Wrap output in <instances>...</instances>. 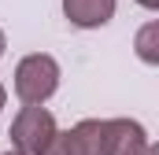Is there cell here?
Masks as SVG:
<instances>
[{
	"instance_id": "7a4b0ae2",
	"label": "cell",
	"mask_w": 159,
	"mask_h": 155,
	"mask_svg": "<svg viewBox=\"0 0 159 155\" xmlns=\"http://www.w3.org/2000/svg\"><path fill=\"white\" fill-rule=\"evenodd\" d=\"M44 155H111V137H107V118H85L74 129L52 137Z\"/></svg>"
},
{
	"instance_id": "8992f818",
	"label": "cell",
	"mask_w": 159,
	"mask_h": 155,
	"mask_svg": "<svg viewBox=\"0 0 159 155\" xmlns=\"http://www.w3.org/2000/svg\"><path fill=\"white\" fill-rule=\"evenodd\" d=\"M137 55H141L148 67L159 63V22L141 26V33H137Z\"/></svg>"
},
{
	"instance_id": "9c48e42d",
	"label": "cell",
	"mask_w": 159,
	"mask_h": 155,
	"mask_svg": "<svg viewBox=\"0 0 159 155\" xmlns=\"http://www.w3.org/2000/svg\"><path fill=\"white\" fill-rule=\"evenodd\" d=\"M4 48H7V41H4V30H0V55H4Z\"/></svg>"
},
{
	"instance_id": "8fae6325",
	"label": "cell",
	"mask_w": 159,
	"mask_h": 155,
	"mask_svg": "<svg viewBox=\"0 0 159 155\" xmlns=\"http://www.w3.org/2000/svg\"><path fill=\"white\" fill-rule=\"evenodd\" d=\"M4 155H26V152H19V148H11V152H4Z\"/></svg>"
},
{
	"instance_id": "52a82bcc",
	"label": "cell",
	"mask_w": 159,
	"mask_h": 155,
	"mask_svg": "<svg viewBox=\"0 0 159 155\" xmlns=\"http://www.w3.org/2000/svg\"><path fill=\"white\" fill-rule=\"evenodd\" d=\"M137 4H141V7H148V11H156V7H159V0H137Z\"/></svg>"
},
{
	"instance_id": "6da1fadb",
	"label": "cell",
	"mask_w": 159,
	"mask_h": 155,
	"mask_svg": "<svg viewBox=\"0 0 159 155\" xmlns=\"http://www.w3.org/2000/svg\"><path fill=\"white\" fill-rule=\"evenodd\" d=\"M56 89H59V63L52 55L34 52V55L19 59V67H15V96L22 104H44Z\"/></svg>"
},
{
	"instance_id": "ba28073f",
	"label": "cell",
	"mask_w": 159,
	"mask_h": 155,
	"mask_svg": "<svg viewBox=\"0 0 159 155\" xmlns=\"http://www.w3.org/2000/svg\"><path fill=\"white\" fill-rule=\"evenodd\" d=\"M4 100H7V92H4V85H0V111H4Z\"/></svg>"
},
{
	"instance_id": "5b68a950",
	"label": "cell",
	"mask_w": 159,
	"mask_h": 155,
	"mask_svg": "<svg viewBox=\"0 0 159 155\" xmlns=\"http://www.w3.org/2000/svg\"><path fill=\"white\" fill-rule=\"evenodd\" d=\"M63 15L81 30H96V26L111 22L115 0H63Z\"/></svg>"
},
{
	"instance_id": "30bf717a",
	"label": "cell",
	"mask_w": 159,
	"mask_h": 155,
	"mask_svg": "<svg viewBox=\"0 0 159 155\" xmlns=\"http://www.w3.org/2000/svg\"><path fill=\"white\" fill-rule=\"evenodd\" d=\"M141 155H159V152H156V148H152V144H148V148H144V152H141Z\"/></svg>"
},
{
	"instance_id": "3957f363",
	"label": "cell",
	"mask_w": 159,
	"mask_h": 155,
	"mask_svg": "<svg viewBox=\"0 0 159 155\" xmlns=\"http://www.w3.org/2000/svg\"><path fill=\"white\" fill-rule=\"evenodd\" d=\"M11 148H19V152L26 155H44V148L52 144V137H56V118L52 111H44L41 104H26L15 122H11Z\"/></svg>"
},
{
	"instance_id": "277c9868",
	"label": "cell",
	"mask_w": 159,
	"mask_h": 155,
	"mask_svg": "<svg viewBox=\"0 0 159 155\" xmlns=\"http://www.w3.org/2000/svg\"><path fill=\"white\" fill-rule=\"evenodd\" d=\"M107 137H111V155H141L148 148V133L133 118H107Z\"/></svg>"
}]
</instances>
